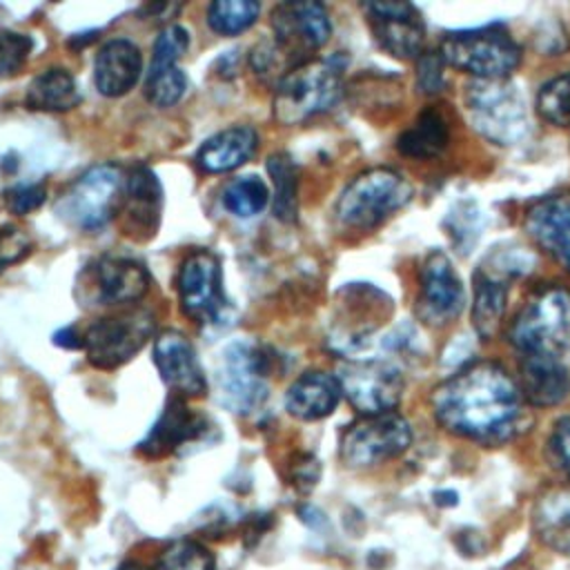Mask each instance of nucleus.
<instances>
[{
  "instance_id": "nucleus-1",
  "label": "nucleus",
  "mask_w": 570,
  "mask_h": 570,
  "mask_svg": "<svg viewBox=\"0 0 570 570\" xmlns=\"http://www.w3.org/2000/svg\"><path fill=\"white\" fill-rule=\"evenodd\" d=\"M432 410L448 432L499 445L519 430L521 392L501 365L476 361L434 390Z\"/></svg>"
},
{
  "instance_id": "nucleus-2",
  "label": "nucleus",
  "mask_w": 570,
  "mask_h": 570,
  "mask_svg": "<svg viewBox=\"0 0 570 570\" xmlns=\"http://www.w3.org/2000/svg\"><path fill=\"white\" fill-rule=\"evenodd\" d=\"M341 56L307 60L292 67L274 89V116L283 125H301L309 118L330 111L343 94Z\"/></svg>"
},
{
  "instance_id": "nucleus-3",
  "label": "nucleus",
  "mask_w": 570,
  "mask_h": 570,
  "mask_svg": "<svg viewBox=\"0 0 570 570\" xmlns=\"http://www.w3.org/2000/svg\"><path fill=\"white\" fill-rule=\"evenodd\" d=\"M410 200L412 185L403 174L390 167H374L347 183L334 205V216L345 229L370 232Z\"/></svg>"
},
{
  "instance_id": "nucleus-4",
  "label": "nucleus",
  "mask_w": 570,
  "mask_h": 570,
  "mask_svg": "<svg viewBox=\"0 0 570 570\" xmlns=\"http://www.w3.org/2000/svg\"><path fill=\"white\" fill-rule=\"evenodd\" d=\"M439 53L445 65L474 76V80H505L521 62V47L499 24L448 31Z\"/></svg>"
},
{
  "instance_id": "nucleus-5",
  "label": "nucleus",
  "mask_w": 570,
  "mask_h": 570,
  "mask_svg": "<svg viewBox=\"0 0 570 570\" xmlns=\"http://www.w3.org/2000/svg\"><path fill=\"white\" fill-rule=\"evenodd\" d=\"M463 107L472 129L494 145H517L528 134L525 100L508 80L468 82Z\"/></svg>"
},
{
  "instance_id": "nucleus-6",
  "label": "nucleus",
  "mask_w": 570,
  "mask_h": 570,
  "mask_svg": "<svg viewBox=\"0 0 570 570\" xmlns=\"http://www.w3.org/2000/svg\"><path fill=\"white\" fill-rule=\"evenodd\" d=\"M508 338L523 356H559L570 347V292L554 285L537 292L514 316Z\"/></svg>"
},
{
  "instance_id": "nucleus-7",
  "label": "nucleus",
  "mask_w": 570,
  "mask_h": 570,
  "mask_svg": "<svg viewBox=\"0 0 570 570\" xmlns=\"http://www.w3.org/2000/svg\"><path fill=\"white\" fill-rule=\"evenodd\" d=\"M120 167L100 163L82 171L56 200V214L69 225L94 232L105 227L122 200Z\"/></svg>"
},
{
  "instance_id": "nucleus-8",
  "label": "nucleus",
  "mask_w": 570,
  "mask_h": 570,
  "mask_svg": "<svg viewBox=\"0 0 570 570\" xmlns=\"http://www.w3.org/2000/svg\"><path fill=\"white\" fill-rule=\"evenodd\" d=\"M156 327L154 314L145 307L102 316L80 334L87 361L98 370H116L138 354Z\"/></svg>"
},
{
  "instance_id": "nucleus-9",
  "label": "nucleus",
  "mask_w": 570,
  "mask_h": 570,
  "mask_svg": "<svg viewBox=\"0 0 570 570\" xmlns=\"http://www.w3.org/2000/svg\"><path fill=\"white\" fill-rule=\"evenodd\" d=\"M269 356L252 341L227 345L220 358V401L236 414H252L267 399Z\"/></svg>"
},
{
  "instance_id": "nucleus-10",
  "label": "nucleus",
  "mask_w": 570,
  "mask_h": 570,
  "mask_svg": "<svg viewBox=\"0 0 570 570\" xmlns=\"http://www.w3.org/2000/svg\"><path fill=\"white\" fill-rule=\"evenodd\" d=\"M412 443L410 423L396 414H374L363 416L352 423L341 436V459L350 468H372L396 459Z\"/></svg>"
},
{
  "instance_id": "nucleus-11",
  "label": "nucleus",
  "mask_w": 570,
  "mask_h": 570,
  "mask_svg": "<svg viewBox=\"0 0 570 570\" xmlns=\"http://www.w3.org/2000/svg\"><path fill=\"white\" fill-rule=\"evenodd\" d=\"M336 379L352 407L363 416L392 412L403 394L401 370L381 358L345 361Z\"/></svg>"
},
{
  "instance_id": "nucleus-12",
  "label": "nucleus",
  "mask_w": 570,
  "mask_h": 570,
  "mask_svg": "<svg viewBox=\"0 0 570 570\" xmlns=\"http://www.w3.org/2000/svg\"><path fill=\"white\" fill-rule=\"evenodd\" d=\"M274 42L289 69L303 65L312 51L321 49L332 36V20L321 2H281L272 9Z\"/></svg>"
},
{
  "instance_id": "nucleus-13",
  "label": "nucleus",
  "mask_w": 570,
  "mask_h": 570,
  "mask_svg": "<svg viewBox=\"0 0 570 570\" xmlns=\"http://www.w3.org/2000/svg\"><path fill=\"white\" fill-rule=\"evenodd\" d=\"M180 309L194 323H216L227 307L220 261L209 249L189 252L176 274Z\"/></svg>"
},
{
  "instance_id": "nucleus-14",
  "label": "nucleus",
  "mask_w": 570,
  "mask_h": 570,
  "mask_svg": "<svg viewBox=\"0 0 570 570\" xmlns=\"http://www.w3.org/2000/svg\"><path fill=\"white\" fill-rule=\"evenodd\" d=\"M523 252H494L479 265L474 274V303H472V325L481 338H492L508 303V283L528 269Z\"/></svg>"
},
{
  "instance_id": "nucleus-15",
  "label": "nucleus",
  "mask_w": 570,
  "mask_h": 570,
  "mask_svg": "<svg viewBox=\"0 0 570 570\" xmlns=\"http://www.w3.org/2000/svg\"><path fill=\"white\" fill-rule=\"evenodd\" d=\"M465 305L463 283L441 249H432L419 269L416 314L430 325H448L459 318Z\"/></svg>"
},
{
  "instance_id": "nucleus-16",
  "label": "nucleus",
  "mask_w": 570,
  "mask_h": 570,
  "mask_svg": "<svg viewBox=\"0 0 570 570\" xmlns=\"http://www.w3.org/2000/svg\"><path fill=\"white\" fill-rule=\"evenodd\" d=\"M374 40L394 58H416L423 53L425 24L410 2H370L363 4Z\"/></svg>"
},
{
  "instance_id": "nucleus-17",
  "label": "nucleus",
  "mask_w": 570,
  "mask_h": 570,
  "mask_svg": "<svg viewBox=\"0 0 570 570\" xmlns=\"http://www.w3.org/2000/svg\"><path fill=\"white\" fill-rule=\"evenodd\" d=\"M154 363L174 396L198 399L207 392V379L194 345L178 330H165L154 338Z\"/></svg>"
},
{
  "instance_id": "nucleus-18",
  "label": "nucleus",
  "mask_w": 570,
  "mask_h": 570,
  "mask_svg": "<svg viewBox=\"0 0 570 570\" xmlns=\"http://www.w3.org/2000/svg\"><path fill=\"white\" fill-rule=\"evenodd\" d=\"M91 298L98 305H127L140 301L151 285L147 267L129 256H100L87 269Z\"/></svg>"
},
{
  "instance_id": "nucleus-19",
  "label": "nucleus",
  "mask_w": 570,
  "mask_h": 570,
  "mask_svg": "<svg viewBox=\"0 0 570 570\" xmlns=\"http://www.w3.org/2000/svg\"><path fill=\"white\" fill-rule=\"evenodd\" d=\"M525 232L570 272V189L534 200L525 214Z\"/></svg>"
},
{
  "instance_id": "nucleus-20",
  "label": "nucleus",
  "mask_w": 570,
  "mask_h": 570,
  "mask_svg": "<svg viewBox=\"0 0 570 570\" xmlns=\"http://www.w3.org/2000/svg\"><path fill=\"white\" fill-rule=\"evenodd\" d=\"M205 430H207L205 416L187 407L185 399L171 396L163 414L158 416V421L138 443V452L149 459H160L176 452L185 443L196 441Z\"/></svg>"
},
{
  "instance_id": "nucleus-21",
  "label": "nucleus",
  "mask_w": 570,
  "mask_h": 570,
  "mask_svg": "<svg viewBox=\"0 0 570 570\" xmlns=\"http://www.w3.org/2000/svg\"><path fill=\"white\" fill-rule=\"evenodd\" d=\"M142 53L138 45L127 38L105 42L94 62V82L107 98L125 96L140 80Z\"/></svg>"
},
{
  "instance_id": "nucleus-22",
  "label": "nucleus",
  "mask_w": 570,
  "mask_h": 570,
  "mask_svg": "<svg viewBox=\"0 0 570 570\" xmlns=\"http://www.w3.org/2000/svg\"><path fill=\"white\" fill-rule=\"evenodd\" d=\"M120 205L125 227L131 236L138 232H142L145 236H154L160 218L163 189L156 174L149 167L138 165L131 169V174L125 178Z\"/></svg>"
},
{
  "instance_id": "nucleus-23",
  "label": "nucleus",
  "mask_w": 570,
  "mask_h": 570,
  "mask_svg": "<svg viewBox=\"0 0 570 570\" xmlns=\"http://www.w3.org/2000/svg\"><path fill=\"white\" fill-rule=\"evenodd\" d=\"M343 396L336 374L312 370L301 374L285 394V410L301 421L330 416Z\"/></svg>"
},
{
  "instance_id": "nucleus-24",
  "label": "nucleus",
  "mask_w": 570,
  "mask_h": 570,
  "mask_svg": "<svg viewBox=\"0 0 570 570\" xmlns=\"http://www.w3.org/2000/svg\"><path fill=\"white\" fill-rule=\"evenodd\" d=\"M517 387L532 405L550 407L570 394V374L559 356H525Z\"/></svg>"
},
{
  "instance_id": "nucleus-25",
  "label": "nucleus",
  "mask_w": 570,
  "mask_h": 570,
  "mask_svg": "<svg viewBox=\"0 0 570 570\" xmlns=\"http://www.w3.org/2000/svg\"><path fill=\"white\" fill-rule=\"evenodd\" d=\"M258 147V131L252 125H232L209 136L196 151V163L207 174H223L245 165Z\"/></svg>"
},
{
  "instance_id": "nucleus-26",
  "label": "nucleus",
  "mask_w": 570,
  "mask_h": 570,
  "mask_svg": "<svg viewBox=\"0 0 570 570\" xmlns=\"http://www.w3.org/2000/svg\"><path fill=\"white\" fill-rule=\"evenodd\" d=\"M532 530L543 546L570 554V488L548 490L539 497L532 508Z\"/></svg>"
},
{
  "instance_id": "nucleus-27",
  "label": "nucleus",
  "mask_w": 570,
  "mask_h": 570,
  "mask_svg": "<svg viewBox=\"0 0 570 570\" xmlns=\"http://www.w3.org/2000/svg\"><path fill=\"white\" fill-rule=\"evenodd\" d=\"M82 100L73 76L62 67L38 73L24 94V105L33 111H69Z\"/></svg>"
},
{
  "instance_id": "nucleus-28",
  "label": "nucleus",
  "mask_w": 570,
  "mask_h": 570,
  "mask_svg": "<svg viewBox=\"0 0 570 570\" xmlns=\"http://www.w3.org/2000/svg\"><path fill=\"white\" fill-rule=\"evenodd\" d=\"M450 138L448 122L441 111L434 107L425 109L419 114L414 125H410L399 138H396V149L407 156V158H419L428 160L439 156Z\"/></svg>"
},
{
  "instance_id": "nucleus-29",
  "label": "nucleus",
  "mask_w": 570,
  "mask_h": 570,
  "mask_svg": "<svg viewBox=\"0 0 570 570\" xmlns=\"http://www.w3.org/2000/svg\"><path fill=\"white\" fill-rule=\"evenodd\" d=\"M267 171L274 183V216L283 223H294L298 214V167L287 151H276L267 158Z\"/></svg>"
},
{
  "instance_id": "nucleus-30",
  "label": "nucleus",
  "mask_w": 570,
  "mask_h": 570,
  "mask_svg": "<svg viewBox=\"0 0 570 570\" xmlns=\"http://www.w3.org/2000/svg\"><path fill=\"white\" fill-rule=\"evenodd\" d=\"M267 200H269L267 185L254 174L238 176L229 180L227 187L223 189L225 209L238 218H252L267 205Z\"/></svg>"
},
{
  "instance_id": "nucleus-31",
  "label": "nucleus",
  "mask_w": 570,
  "mask_h": 570,
  "mask_svg": "<svg viewBox=\"0 0 570 570\" xmlns=\"http://www.w3.org/2000/svg\"><path fill=\"white\" fill-rule=\"evenodd\" d=\"M261 13L254 0H216L207 7V22L220 36H236L249 29Z\"/></svg>"
},
{
  "instance_id": "nucleus-32",
  "label": "nucleus",
  "mask_w": 570,
  "mask_h": 570,
  "mask_svg": "<svg viewBox=\"0 0 570 570\" xmlns=\"http://www.w3.org/2000/svg\"><path fill=\"white\" fill-rule=\"evenodd\" d=\"M187 91V76L178 65H149L145 78V96L156 107L176 105Z\"/></svg>"
},
{
  "instance_id": "nucleus-33",
  "label": "nucleus",
  "mask_w": 570,
  "mask_h": 570,
  "mask_svg": "<svg viewBox=\"0 0 570 570\" xmlns=\"http://www.w3.org/2000/svg\"><path fill=\"white\" fill-rule=\"evenodd\" d=\"M537 111L552 125H570V71L559 73L541 85L537 94Z\"/></svg>"
},
{
  "instance_id": "nucleus-34",
  "label": "nucleus",
  "mask_w": 570,
  "mask_h": 570,
  "mask_svg": "<svg viewBox=\"0 0 570 570\" xmlns=\"http://www.w3.org/2000/svg\"><path fill=\"white\" fill-rule=\"evenodd\" d=\"M151 570H214V557L203 543L180 539L160 552Z\"/></svg>"
},
{
  "instance_id": "nucleus-35",
  "label": "nucleus",
  "mask_w": 570,
  "mask_h": 570,
  "mask_svg": "<svg viewBox=\"0 0 570 570\" xmlns=\"http://www.w3.org/2000/svg\"><path fill=\"white\" fill-rule=\"evenodd\" d=\"M445 227H448V234H450L452 243L459 247V252L468 254L470 247L481 236V227H483L481 225V209L472 200L459 203L450 209V214L445 218Z\"/></svg>"
},
{
  "instance_id": "nucleus-36",
  "label": "nucleus",
  "mask_w": 570,
  "mask_h": 570,
  "mask_svg": "<svg viewBox=\"0 0 570 570\" xmlns=\"http://www.w3.org/2000/svg\"><path fill=\"white\" fill-rule=\"evenodd\" d=\"M33 49V38L20 31L0 29V78L18 73Z\"/></svg>"
},
{
  "instance_id": "nucleus-37",
  "label": "nucleus",
  "mask_w": 570,
  "mask_h": 570,
  "mask_svg": "<svg viewBox=\"0 0 570 570\" xmlns=\"http://www.w3.org/2000/svg\"><path fill=\"white\" fill-rule=\"evenodd\" d=\"M189 49V31L180 24H167L156 36L151 65H176Z\"/></svg>"
},
{
  "instance_id": "nucleus-38",
  "label": "nucleus",
  "mask_w": 570,
  "mask_h": 570,
  "mask_svg": "<svg viewBox=\"0 0 570 570\" xmlns=\"http://www.w3.org/2000/svg\"><path fill=\"white\" fill-rule=\"evenodd\" d=\"M31 249H33V240L22 227H18L13 223L2 225L0 227V274L7 267L27 258L31 254Z\"/></svg>"
},
{
  "instance_id": "nucleus-39",
  "label": "nucleus",
  "mask_w": 570,
  "mask_h": 570,
  "mask_svg": "<svg viewBox=\"0 0 570 570\" xmlns=\"http://www.w3.org/2000/svg\"><path fill=\"white\" fill-rule=\"evenodd\" d=\"M47 198L45 183H18L4 189V205L11 214L24 216L33 209H38Z\"/></svg>"
},
{
  "instance_id": "nucleus-40",
  "label": "nucleus",
  "mask_w": 570,
  "mask_h": 570,
  "mask_svg": "<svg viewBox=\"0 0 570 570\" xmlns=\"http://www.w3.org/2000/svg\"><path fill=\"white\" fill-rule=\"evenodd\" d=\"M445 62L439 51H423L416 65V85L423 94H436L445 85Z\"/></svg>"
},
{
  "instance_id": "nucleus-41",
  "label": "nucleus",
  "mask_w": 570,
  "mask_h": 570,
  "mask_svg": "<svg viewBox=\"0 0 570 570\" xmlns=\"http://www.w3.org/2000/svg\"><path fill=\"white\" fill-rule=\"evenodd\" d=\"M548 452L552 465L570 479V416H563L554 423L548 439Z\"/></svg>"
},
{
  "instance_id": "nucleus-42",
  "label": "nucleus",
  "mask_w": 570,
  "mask_h": 570,
  "mask_svg": "<svg viewBox=\"0 0 570 570\" xmlns=\"http://www.w3.org/2000/svg\"><path fill=\"white\" fill-rule=\"evenodd\" d=\"M318 474H321V468H318V461L309 454L301 456L294 468H292V479L294 483L301 488V490H309L316 485L318 481Z\"/></svg>"
},
{
  "instance_id": "nucleus-43",
  "label": "nucleus",
  "mask_w": 570,
  "mask_h": 570,
  "mask_svg": "<svg viewBox=\"0 0 570 570\" xmlns=\"http://www.w3.org/2000/svg\"><path fill=\"white\" fill-rule=\"evenodd\" d=\"M53 343L62 347H80V334H76L73 327H65L53 336Z\"/></svg>"
},
{
  "instance_id": "nucleus-44",
  "label": "nucleus",
  "mask_w": 570,
  "mask_h": 570,
  "mask_svg": "<svg viewBox=\"0 0 570 570\" xmlns=\"http://www.w3.org/2000/svg\"><path fill=\"white\" fill-rule=\"evenodd\" d=\"M116 570H145L140 563H136V561H127V563H122L120 568H116Z\"/></svg>"
},
{
  "instance_id": "nucleus-45",
  "label": "nucleus",
  "mask_w": 570,
  "mask_h": 570,
  "mask_svg": "<svg viewBox=\"0 0 570 570\" xmlns=\"http://www.w3.org/2000/svg\"><path fill=\"white\" fill-rule=\"evenodd\" d=\"M514 570H528V568H519V566H517V568H514Z\"/></svg>"
}]
</instances>
